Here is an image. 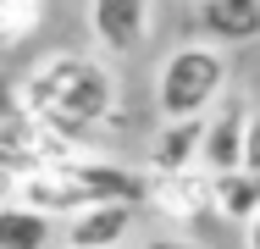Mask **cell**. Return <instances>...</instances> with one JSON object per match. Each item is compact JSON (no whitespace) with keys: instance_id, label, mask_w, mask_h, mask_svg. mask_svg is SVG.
<instances>
[{"instance_id":"1","label":"cell","mask_w":260,"mask_h":249,"mask_svg":"<svg viewBox=\"0 0 260 249\" xmlns=\"http://www.w3.org/2000/svg\"><path fill=\"white\" fill-rule=\"evenodd\" d=\"M111 105H116V83L94 55H50L22 83V111L61 144L94 133L111 116Z\"/></svg>"},{"instance_id":"2","label":"cell","mask_w":260,"mask_h":249,"mask_svg":"<svg viewBox=\"0 0 260 249\" xmlns=\"http://www.w3.org/2000/svg\"><path fill=\"white\" fill-rule=\"evenodd\" d=\"M227 50L216 45H177L155 72V105L166 122L177 116H205L216 100L227 95Z\"/></svg>"},{"instance_id":"3","label":"cell","mask_w":260,"mask_h":249,"mask_svg":"<svg viewBox=\"0 0 260 249\" xmlns=\"http://www.w3.org/2000/svg\"><path fill=\"white\" fill-rule=\"evenodd\" d=\"M200 161L210 172H233V166H249L255 172L260 144H255V116H249V100L221 95L200 116Z\"/></svg>"},{"instance_id":"4","label":"cell","mask_w":260,"mask_h":249,"mask_svg":"<svg viewBox=\"0 0 260 249\" xmlns=\"http://www.w3.org/2000/svg\"><path fill=\"white\" fill-rule=\"evenodd\" d=\"M144 199L172 222H194V216L210 210V177H194V166L166 172V177H144Z\"/></svg>"},{"instance_id":"5","label":"cell","mask_w":260,"mask_h":249,"mask_svg":"<svg viewBox=\"0 0 260 249\" xmlns=\"http://www.w3.org/2000/svg\"><path fill=\"white\" fill-rule=\"evenodd\" d=\"M89 28H94V39L105 50H133L150 34V0H94Z\"/></svg>"},{"instance_id":"6","label":"cell","mask_w":260,"mask_h":249,"mask_svg":"<svg viewBox=\"0 0 260 249\" xmlns=\"http://www.w3.org/2000/svg\"><path fill=\"white\" fill-rule=\"evenodd\" d=\"M133 227V205H83L67 216V249H116Z\"/></svg>"},{"instance_id":"7","label":"cell","mask_w":260,"mask_h":249,"mask_svg":"<svg viewBox=\"0 0 260 249\" xmlns=\"http://www.w3.org/2000/svg\"><path fill=\"white\" fill-rule=\"evenodd\" d=\"M210 210H221L227 222L249 227L260 210V177L249 166H233V172H210Z\"/></svg>"},{"instance_id":"8","label":"cell","mask_w":260,"mask_h":249,"mask_svg":"<svg viewBox=\"0 0 260 249\" xmlns=\"http://www.w3.org/2000/svg\"><path fill=\"white\" fill-rule=\"evenodd\" d=\"M200 161V116H177L166 122L150 144V177H166V172H188Z\"/></svg>"},{"instance_id":"9","label":"cell","mask_w":260,"mask_h":249,"mask_svg":"<svg viewBox=\"0 0 260 249\" xmlns=\"http://www.w3.org/2000/svg\"><path fill=\"white\" fill-rule=\"evenodd\" d=\"M200 22L216 45H249L260 34V0H205Z\"/></svg>"},{"instance_id":"10","label":"cell","mask_w":260,"mask_h":249,"mask_svg":"<svg viewBox=\"0 0 260 249\" xmlns=\"http://www.w3.org/2000/svg\"><path fill=\"white\" fill-rule=\"evenodd\" d=\"M50 233H55V222L39 216V210H28L22 199L0 205V249H45Z\"/></svg>"},{"instance_id":"11","label":"cell","mask_w":260,"mask_h":249,"mask_svg":"<svg viewBox=\"0 0 260 249\" xmlns=\"http://www.w3.org/2000/svg\"><path fill=\"white\" fill-rule=\"evenodd\" d=\"M28 22H34V6H22V0L0 6V39H22V34H28Z\"/></svg>"},{"instance_id":"12","label":"cell","mask_w":260,"mask_h":249,"mask_svg":"<svg viewBox=\"0 0 260 249\" xmlns=\"http://www.w3.org/2000/svg\"><path fill=\"white\" fill-rule=\"evenodd\" d=\"M150 249H200V244H188V238H155Z\"/></svg>"},{"instance_id":"13","label":"cell","mask_w":260,"mask_h":249,"mask_svg":"<svg viewBox=\"0 0 260 249\" xmlns=\"http://www.w3.org/2000/svg\"><path fill=\"white\" fill-rule=\"evenodd\" d=\"M11 183H17V177H11L6 166H0V205H6V189H11Z\"/></svg>"},{"instance_id":"14","label":"cell","mask_w":260,"mask_h":249,"mask_svg":"<svg viewBox=\"0 0 260 249\" xmlns=\"http://www.w3.org/2000/svg\"><path fill=\"white\" fill-rule=\"evenodd\" d=\"M22 6H39V0H22Z\"/></svg>"},{"instance_id":"15","label":"cell","mask_w":260,"mask_h":249,"mask_svg":"<svg viewBox=\"0 0 260 249\" xmlns=\"http://www.w3.org/2000/svg\"><path fill=\"white\" fill-rule=\"evenodd\" d=\"M0 6H11V0H0Z\"/></svg>"}]
</instances>
